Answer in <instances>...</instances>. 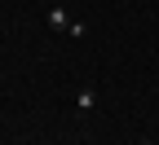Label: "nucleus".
Instances as JSON below:
<instances>
[{
    "label": "nucleus",
    "instance_id": "f257e3e1",
    "mask_svg": "<svg viewBox=\"0 0 159 145\" xmlns=\"http://www.w3.org/2000/svg\"><path fill=\"white\" fill-rule=\"evenodd\" d=\"M71 22H75V18H66V9H49V27H57V31H71Z\"/></svg>",
    "mask_w": 159,
    "mask_h": 145
},
{
    "label": "nucleus",
    "instance_id": "7ed1b4c3",
    "mask_svg": "<svg viewBox=\"0 0 159 145\" xmlns=\"http://www.w3.org/2000/svg\"><path fill=\"white\" fill-rule=\"evenodd\" d=\"M137 145H155V141H137Z\"/></svg>",
    "mask_w": 159,
    "mask_h": 145
},
{
    "label": "nucleus",
    "instance_id": "f03ea898",
    "mask_svg": "<svg viewBox=\"0 0 159 145\" xmlns=\"http://www.w3.org/2000/svg\"><path fill=\"white\" fill-rule=\"evenodd\" d=\"M75 110H80V114L93 110V88H80V92H75Z\"/></svg>",
    "mask_w": 159,
    "mask_h": 145
}]
</instances>
